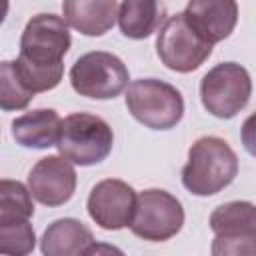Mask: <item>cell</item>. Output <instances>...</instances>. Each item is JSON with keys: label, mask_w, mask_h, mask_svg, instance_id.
Instances as JSON below:
<instances>
[{"label": "cell", "mask_w": 256, "mask_h": 256, "mask_svg": "<svg viewBox=\"0 0 256 256\" xmlns=\"http://www.w3.org/2000/svg\"><path fill=\"white\" fill-rule=\"evenodd\" d=\"M72 44L68 24L56 14H36L28 20L16 62L18 74L34 94L56 88L64 76V56Z\"/></svg>", "instance_id": "1"}, {"label": "cell", "mask_w": 256, "mask_h": 256, "mask_svg": "<svg viewBox=\"0 0 256 256\" xmlns=\"http://www.w3.org/2000/svg\"><path fill=\"white\" fill-rule=\"evenodd\" d=\"M238 156L224 138L202 136L188 150L182 184L194 196H214L234 182Z\"/></svg>", "instance_id": "2"}, {"label": "cell", "mask_w": 256, "mask_h": 256, "mask_svg": "<svg viewBox=\"0 0 256 256\" xmlns=\"http://www.w3.org/2000/svg\"><path fill=\"white\" fill-rule=\"evenodd\" d=\"M56 146L60 156L78 166H94L108 158L114 132L106 120L86 112H74L60 120Z\"/></svg>", "instance_id": "3"}, {"label": "cell", "mask_w": 256, "mask_h": 256, "mask_svg": "<svg viewBox=\"0 0 256 256\" xmlns=\"http://www.w3.org/2000/svg\"><path fill=\"white\" fill-rule=\"evenodd\" d=\"M126 108L146 128L170 130L184 116V98L164 80L140 78L126 86Z\"/></svg>", "instance_id": "4"}, {"label": "cell", "mask_w": 256, "mask_h": 256, "mask_svg": "<svg viewBox=\"0 0 256 256\" xmlns=\"http://www.w3.org/2000/svg\"><path fill=\"white\" fill-rule=\"evenodd\" d=\"M156 54L160 62L174 72L188 74L198 70L212 54V44L186 20L184 12L170 16L158 32Z\"/></svg>", "instance_id": "5"}, {"label": "cell", "mask_w": 256, "mask_h": 256, "mask_svg": "<svg viewBox=\"0 0 256 256\" xmlns=\"http://www.w3.org/2000/svg\"><path fill=\"white\" fill-rule=\"evenodd\" d=\"M252 80L238 62H222L210 68L200 80L202 106L216 118H234L250 100Z\"/></svg>", "instance_id": "6"}, {"label": "cell", "mask_w": 256, "mask_h": 256, "mask_svg": "<svg viewBox=\"0 0 256 256\" xmlns=\"http://www.w3.org/2000/svg\"><path fill=\"white\" fill-rule=\"evenodd\" d=\"M182 224L184 208L174 194L162 188H148L136 194L132 220L128 224L134 236L148 242H164L176 236Z\"/></svg>", "instance_id": "7"}, {"label": "cell", "mask_w": 256, "mask_h": 256, "mask_svg": "<svg viewBox=\"0 0 256 256\" xmlns=\"http://www.w3.org/2000/svg\"><path fill=\"white\" fill-rule=\"evenodd\" d=\"M130 74L126 64L112 52L96 50L80 56L70 68V84L74 92L94 100H110L120 96L128 86Z\"/></svg>", "instance_id": "8"}, {"label": "cell", "mask_w": 256, "mask_h": 256, "mask_svg": "<svg viewBox=\"0 0 256 256\" xmlns=\"http://www.w3.org/2000/svg\"><path fill=\"white\" fill-rule=\"evenodd\" d=\"M210 230L214 232L212 254H254L256 240V208L252 202L236 200L220 204L210 214Z\"/></svg>", "instance_id": "9"}, {"label": "cell", "mask_w": 256, "mask_h": 256, "mask_svg": "<svg viewBox=\"0 0 256 256\" xmlns=\"http://www.w3.org/2000/svg\"><path fill=\"white\" fill-rule=\"evenodd\" d=\"M136 192L118 178H106L92 186L86 208L90 218L104 230H122L130 224L134 212Z\"/></svg>", "instance_id": "10"}, {"label": "cell", "mask_w": 256, "mask_h": 256, "mask_svg": "<svg viewBox=\"0 0 256 256\" xmlns=\"http://www.w3.org/2000/svg\"><path fill=\"white\" fill-rule=\"evenodd\" d=\"M28 190L44 206L56 208L66 204L76 190V170L64 156L40 158L28 172Z\"/></svg>", "instance_id": "11"}, {"label": "cell", "mask_w": 256, "mask_h": 256, "mask_svg": "<svg viewBox=\"0 0 256 256\" xmlns=\"http://www.w3.org/2000/svg\"><path fill=\"white\" fill-rule=\"evenodd\" d=\"M184 16L200 36L214 46L234 32L238 4L236 0H188Z\"/></svg>", "instance_id": "12"}, {"label": "cell", "mask_w": 256, "mask_h": 256, "mask_svg": "<svg viewBox=\"0 0 256 256\" xmlns=\"http://www.w3.org/2000/svg\"><path fill=\"white\" fill-rule=\"evenodd\" d=\"M64 22L84 36L106 34L118 16V0H64Z\"/></svg>", "instance_id": "13"}, {"label": "cell", "mask_w": 256, "mask_h": 256, "mask_svg": "<svg viewBox=\"0 0 256 256\" xmlns=\"http://www.w3.org/2000/svg\"><path fill=\"white\" fill-rule=\"evenodd\" d=\"M94 242V234L80 220L60 218L44 230L40 250L46 256H80L88 254Z\"/></svg>", "instance_id": "14"}, {"label": "cell", "mask_w": 256, "mask_h": 256, "mask_svg": "<svg viewBox=\"0 0 256 256\" xmlns=\"http://www.w3.org/2000/svg\"><path fill=\"white\" fill-rule=\"evenodd\" d=\"M60 116L52 108H38L30 110L16 120H12V138L16 144L24 148H50L56 146L58 128H60Z\"/></svg>", "instance_id": "15"}, {"label": "cell", "mask_w": 256, "mask_h": 256, "mask_svg": "<svg viewBox=\"0 0 256 256\" xmlns=\"http://www.w3.org/2000/svg\"><path fill=\"white\" fill-rule=\"evenodd\" d=\"M116 20L126 38L144 40L166 20V4L164 0H122Z\"/></svg>", "instance_id": "16"}, {"label": "cell", "mask_w": 256, "mask_h": 256, "mask_svg": "<svg viewBox=\"0 0 256 256\" xmlns=\"http://www.w3.org/2000/svg\"><path fill=\"white\" fill-rule=\"evenodd\" d=\"M34 214L32 194L18 180H0V224L30 220Z\"/></svg>", "instance_id": "17"}, {"label": "cell", "mask_w": 256, "mask_h": 256, "mask_svg": "<svg viewBox=\"0 0 256 256\" xmlns=\"http://www.w3.org/2000/svg\"><path fill=\"white\" fill-rule=\"evenodd\" d=\"M34 98V92L26 88L22 82L16 62L14 60H2L0 62V110L14 112L24 110Z\"/></svg>", "instance_id": "18"}, {"label": "cell", "mask_w": 256, "mask_h": 256, "mask_svg": "<svg viewBox=\"0 0 256 256\" xmlns=\"http://www.w3.org/2000/svg\"><path fill=\"white\" fill-rule=\"evenodd\" d=\"M36 246V232L28 220L16 224H0V254L24 256Z\"/></svg>", "instance_id": "19"}, {"label": "cell", "mask_w": 256, "mask_h": 256, "mask_svg": "<svg viewBox=\"0 0 256 256\" xmlns=\"http://www.w3.org/2000/svg\"><path fill=\"white\" fill-rule=\"evenodd\" d=\"M8 16V0H0V24L6 20Z\"/></svg>", "instance_id": "20"}]
</instances>
